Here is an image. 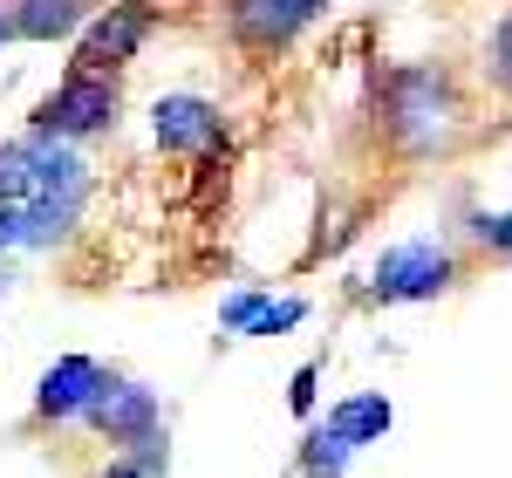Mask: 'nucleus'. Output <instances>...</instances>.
<instances>
[{"mask_svg":"<svg viewBox=\"0 0 512 478\" xmlns=\"http://www.w3.org/2000/svg\"><path fill=\"white\" fill-rule=\"evenodd\" d=\"M376 130L396 158H437L465 130V89L444 62H396L376 76Z\"/></svg>","mask_w":512,"mask_h":478,"instance_id":"nucleus-1","label":"nucleus"},{"mask_svg":"<svg viewBox=\"0 0 512 478\" xmlns=\"http://www.w3.org/2000/svg\"><path fill=\"white\" fill-rule=\"evenodd\" d=\"M117 117H123V89H117V82H110V76H76V69H69V76L35 103L28 137L76 144V137H103V130H117Z\"/></svg>","mask_w":512,"mask_h":478,"instance_id":"nucleus-2","label":"nucleus"},{"mask_svg":"<svg viewBox=\"0 0 512 478\" xmlns=\"http://www.w3.org/2000/svg\"><path fill=\"white\" fill-rule=\"evenodd\" d=\"M451 280H458V253L444 239H403V246H390L369 267V287L362 294L376 308H396V301H437Z\"/></svg>","mask_w":512,"mask_h":478,"instance_id":"nucleus-3","label":"nucleus"},{"mask_svg":"<svg viewBox=\"0 0 512 478\" xmlns=\"http://www.w3.org/2000/svg\"><path fill=\"white\" fill-rule=\"evenodd\" d=\"M158 35V0H117V7H103L89 28L76 35V76H110L137 62V48Z\"/></svg>","mask_w":512,"mask_h":478,"instance_id":"nucleus-4","label":"nucleus"},{"mask_svg":"<svg viewBox=\"0 0 512 478\" xmlns=\"http://www.w3.org/2000/svg\"><path fill=\"white\" fill-rule=\"evenodd\" d=\"M328 14V0H226V35L246 55H280L294 48L301 28H315Z\"/></svg>","mask_w":512,"mask_h":478,"instance_id":"nucleus-5","label":"nucleus"},{"mask_svg":"<svg viewBox=\"0 0 512 478\" xmlns=\"http://www.w3.org/2000/svg\"><path fill=\"white\" fill-rule=\"evenodd\" d=\"M96 438H110V444H144L151 431H164V403H158V390L151 383H130V376H110L103 383V397L89 403V417H82Z\"/></svg>","mask_w":512,"mask_h":478,"instance_id":"nucleus-6","label":"nucleus"},{"mask_svg":"<svg viewBox=\"0 0 512 478\" xmlns=\"http://www.w3.org/2000/svg\"><path fill=\"white\" fill-rule=\"evenodd\" d=\"M151 137H158V151H171V158H205L212 144H226V117H219L212 96L178 89V96H158V110H151Z\"/></svg>","mask_w":512,"mask_h":478,"instance_id":"nucleus-7","label":"nucleus"},{"mask_svg":"<svg viewBox=\"0 0 512 478\" xmlns=\"http://www.w3.org/2000/svg\"><path fill=\"white\" fill-rule=\"evenodd\" d=\"M103 383H110V369L96 356H55L35 383V424H76V417H89V403L103 397Z\"/></svg>","mask_w":512,"mask_h":478,"instance_id":"nucleus-8","label":"nucleus"},{"mask_svg":"<svg viewBox=\"0 0 512 478\" xmlns=\"http://www.w3.org/2000/svg\"><path fill=\"white\" fill-rule=\"evenodd\" d=\"M89 14V0H14L7 21H14V41H69Z\"/></svg>","mask_w":512,"mask_h":478,"instance_id":"nucleus-9","label":"nucleus"},{"mask_svg":"<svg viewBox=\"0 0 512 478\" xmlns=\"http://www.w3.org/2000/svg\"><path fill=\"white\" fill-rule=\"evenodd\" d=\"M390 424H396V410H390L383 390H355V397H342L335 410H328V431H335V438H349L355 451H362V444H383Z\"/></svg>","mask_w":512,"mask_h":478,"instance_id":"nucleus-10","label":"nucleus"},{"mask_svg":"<svg viewBox=\"0 0 512 478\" xmlns=\"http://www.w3.org/2000/svg\"><path fill=\"white\" fill-rule=\"evenodd\" d=\"M82 219V199H35L21 205V246H62Z\"/></svg>","mask_w":512,"mask_h":478,"instance_id":"nucleus-11","label":"nucleus"},{"mask_svg":"<svg viewBox=\"0 0 512 478\" xmlns=\"http://www.w3.org/2000/svg\"><path fill=\"white\" fill-rule=\"evenodd\" d=\"M349 458H355V444L335 438L328 424L301 438V478H342V472H349Z\"/></svg>","mask_w":512,"mask_h":478,"instance_id":"nucleus-12","label":"nucleus"},{"mask_svg":"<svg viewBox=\"0 0 512 478\" xmlns=\"http://www.w3.org/2000/svg\"><path fill=\"white\" fill-rule=\"evenodd\" d=\"M0 205H35V144H0Z\"/></svg>","mask_w":512,"mask_h":478,"instance_id":"nucleus-13","label":"nucleus"},{"mask_svg":"<svg viewBox=\"0 0 512 478\" xmlns=\"http://www.w3.org/2000/svg\"><path fill=\"white\" fill-rule=\"evenodd\" d=\"M485 76H492V89H499V96H512V7H506V21L492 28V48H485Z\"/></svg>","mask_w":512,"mask_h":478,"instance_id":"nucleus-14","label":"nucleus"},{"mask_svg":"<svg viewBox=\"0 0 512 478\" xmlns=\"http://www.w3.org/2000/svg\"><path fill=\"white\" fill-rule=\"evenodd\" d=\"M472 239L485 246V253L512 260V212H478V219H472Z\"/></svg>","mask_w":512,"mask_h":478,"instance_id":"nucleus-15","label":"nucleus"},{"mask_svg":"<svg viewBox=\"0 0 512 478\" xmlns=\"http://www.w3.org/2000/svg\"><path fill=\"white\" fill-rule=\"evenodd\" d=\"M301 321H308V301H267L246 335H287V328H301Z\"/></svg>","mask_w":512,"mask_h":478,"instance_id":"nucleus-16","label":"nucleus"},{"mask_svg":"<svg viewBox=\"0 0 512 478\" xmlns=\"http://www.w3.org/2000/svg\"><path fill=\"white\" fill-rule=\"evenodd\" d=\"M130 465L144 478H164V465H171V444H164V431H151L144 444H130Z\"/></svg>","mask_w":512,"mask_h":478,"instance_id":"nucleus-17","label":"nucleus"},{"mask_svg":"<svg viewBox=\"0 0 512 478\" xmlns=\"http://www.w3.org/2000/svg\"><path fill=\"white\" fill-rule=\"evenodd\" d=\"M260 308H267V294H233V301H226V308H219V321H226V328H233V335H246V328H253V321H260Z\"/></svg>","mask_w":512,"mask_h":478,"instance_id":"nucleus-18","label":"nucleus"},{"mask_svg":"<svg viewBox=\"0 0 512 478\" xmlns=\"http://www.w3.org/2000/svg\"><path fill=\"white\" fill-rule=\"evenodd\" d=\"M315 383H321V369H315V362H301V369H294V383H287V410H294V417H308V410H315Z\"/></svg>","mask_w":512,"mask_h":478,"instance_id":"nucleus-19","label":"nucleus"},{"mask_svg":"<svg viewBox=\"0 0 512 478\" xmlns=\"http://www.w3.org/2000/svg\"><path fill=\"white\" fill-rule=\"evenodd\" d=\"M21 246V205H0V253Z\"/></svg>","mask_w":512,"mask_h":478,"instance_id":"nucleus-20","label":"nucleus"},{"mask_svg":"<svg viewBox=\"0 0 512 478\" xmlns=\"http://www.w3.org/2000/svg\"><path fill=\"white\" fill-rule=\"evenodd\" d=\"M96 478H144V472H137L130 458H117V465H103V472H96Z\"/></svg>","mask_w":512,"mask_h":478,"instance_id":"nucleus-21","label":"nucleus"},{"mask_svg":"<svg viewBox=\"0 0 512 478\" xmlns=\"http://www.w3.org/2000/svg\"><path fill=\"white\" fill-rule=\"evenodd\" d=\"M7 41H14V21H7V14H0V48H7Z\"/></svg>","mask_w":512,"mask_h":478,"instance_id":"nucleus-22","label":"nucleus"},{"mask_svg":"<svg viewBox=\"0 0 512 478\" xmlns=\"http://www.w3.org/2000/svg\"><path fill=\"white\" fill-rule=\"evenodd\" d=\"M7 287H14V274H7V267H0V294H7Z\"/></svg>","mask_w":512,"mask_h":478,"instance_id":"nucleus-23","label":"nucleus"}]
</instances>
